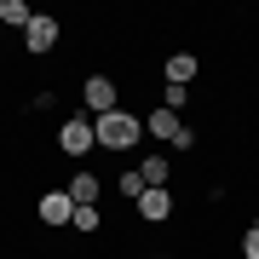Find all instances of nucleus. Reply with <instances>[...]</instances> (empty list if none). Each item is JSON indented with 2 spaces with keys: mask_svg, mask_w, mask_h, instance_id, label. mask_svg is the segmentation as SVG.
Listing matches in <instances>:
<instances>
[{
  "mask_svg": "<svg viewBox=\"0 0 259 259\" xmlns=\"http://www.w3.org/2000/svg\"><path fill=\"white\" fill-rule=\"evenodd\" d=\"M139 179H144V190H156V185L173 179V161L167 156H139Z\"/></svg>",
  "mask_w": 259,
  "mask_h": 259,
  "instance_id": "1a4fd4ad",
  "label": "nucleus"
},
{
  "mask_svg": "<svg viewBox=\"0 0 259 259\" xmlns=\"http://www.w3.org/2000/svg\"><path fill=\"white\" fill-rule=\"evenodd\" d=\"M185 104H190V87H173V81H167V93H161V110H185Z\"/></svg>",
  "mask_w": 259,
  "mask_h": 259,
  "instance_id": "ddd939ff",
  "label": "nucleus"
},
{
  "mask_svg": "<svg viewBox=\"0 0 259 259\" xmlns=\"http://www.w3.org/2000/svg\"><path fill=\"white\" fill-rule=\"evenodd\" d=\"M196 69H202V64H196L190 52H173V58H167V81H173V87H190Z\"/></svg>",
  "mask_w": 259,
  "mask_h": 259,
  "instance_id": "9d476101",
  "label": "nucleus"
},
{
  "mask_svg": "<svg viewBox=\"0 0 259 259\" xmlns=\"http://www.w3.org/2000/svg\"><path fill=\"white\" fill-rule=\"evenodd\" d=\"M93 115H69L64 127H58V150H64V156H93Z\"/></svg>",
  "mask_w": 259,
  "mask_h": 259,
  "instance_id": "39448f33",
  "label": "nucleus"
},
{
  "mask_svg": "<svg viewBox=\"0 0 259 259\" xmlns=\"http://www.w3.org/2000/svg\"><path fill=\"white\" fill-rule=\"evenodd\" d=\"M81 104H87V115H110V110H121V87H115V75H87L81 81Z\"/></svg>",
  "mask_w": 259,
  "mask_h": 259,
  "instance_id": "7ed1b4c3",
  "label": "nucleus"
},
{
  "mask_svg": "<svg viewBox=\"0 0 259 259\" xmlns=\"http://www.w3.org/2000/svg\"><path fill=\"white\" fill-rule=\"evenodd\" d=\"M29 0H0V29H29Z\"/></svg>",
  "mask_w": 259,
  "mask_h": 259,
  "instance_id": "9b49d317",
  "label": "nucleus"
},
{
  "mask_svg": "<svg viewBox=\"0 0 259 259\" xmlns=\"http://www.w3.org/2000/svg\"><path fill=\"white\" fill-rule=\"evenodd\" d=\"M58 35H64V23H58L52 12H35L29 29H23V52H29V58H47V52L58 47Z\"/></svg>",
  "mask_w": 259,
  "mask_h": 259,
  "instance_id": "20e7f679",
  "label": "nucleus"
},
{
  "mask_svg": "<svg viewBox=\"0 0 259 259\" xmlns=\"http://www.w3.org/2000/svg\"><path fill=\"white\" fill-rule=\"evenodd\" d=\"M242 259H259V225H248V236H242Z\"/></svg>",
  "mask_w": 259,
  "mask_h": 259,
  "instance_id": "2eb2a0df",
  "label": "nucleus"
},
{
  "mask_svg": "<svg viewBox=\"0 0 259 259\" xmlns=\"http://www.w3.org/2000/svg\"><path fill=\"white\" fill-rule=\"evenodd\" d=\"M93 139H98V150H110V156H127V150H139V139H144V121L133 110H110V115L93 121Z\"/></svg>",
  "mask_w": 259,
  "mask_h": 259,
  "instance_id": "f257e3e1",
  "label": "nucleus"
},
{
  "mask_svg": "<svg viewBox=\"0 0 259 259\" xmlns=\"http://www.w3.org/2000/svg\"><path fill=\"white\" fill-rule=\"evenodd\" d=\"M144 139H156V144L173 150V156H185V150L196 144V133L185 127V115H173V110H150V115H144Z\"/></svg>",
  "mask_w": 259,
  "mask_h": 259,
  "instance_id": "f03ea898",
  "label": "nucleus"
},
{
  "mask_svg": "<svg viewBox=\"0 0 259 259\" xmlns=\"http://www.w3.org/2000/svg\"><path fill=\"white\" fill-rule=\"evenodd\" d=\"M64 190H69L75 207H98V173H93V167H81V173H75Z\"/></svg>",
  "mask_w": 259,
  "mask_h": 259,
  "instance_id": "6e6552de",
  "label": "nucleus"
},
{
  "mask_svg": "<svg viewBox=\"0 0 259 259\" xmlns=\"http://www.w3.org/2000/svg\"><path fill=\"white\" fill-rule=\"evenodd\" d=\"M69 213H75L69 190H47V196H40V202H35V219L47 225V231H64V225H69Z\"/></svg>",
  "mask_w": 259,
  "mask_h": 259,
  "instance_id": "423d86ee",
  "label": "nucleus"
},
{
  "mask_svg": "<svg viewBox=\"0 0 259 259\" xmlns=\"http://www.w3.org/2000/svg\"><path fill=\"white\" fill-rule=\"evenodd\" d=\"M121 196H133V202L144 196V179H139V167H133V173H121Z\"/></svg>",
  "mask_w": 259,
  "mask_h": 259,
  "instance_id": "4468645a",
  "label": "nucleus"
},
{
  "mask_svg": "<svg viewBox=\"0 0 259 259\" xmlns=\"http://www.w3.org/2000/svg\"><path fill=\"white\" fill-rule=\"evenodd\" d=\"M69 231H75V236H98V231H104V213H98V207H75V213H69Z\"/></svg>",
  "mask_w": 259,
  "mask_h": 259,
  "instance_id": "f8f14e48",
  "label": "nucleus"
},
{
  "mask_svg": "<svg viewBox=\"0 0 259 259\" xmlns=\"http://www.w3.org/2000/svg\"><path fill=\"white\" fill-rule=\"evenodd\" d=\"M133 207H139V219H144V225H167V219H173V190L156 185V190H144Z\"/></svg>",
  "mask_w": 259,
  "mask_h": 259,
  "instance_id": "0eeeda50",
  "label": "nucleus"
}]
</instances>
